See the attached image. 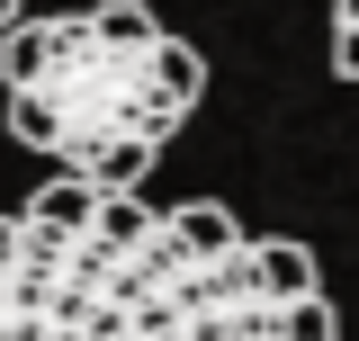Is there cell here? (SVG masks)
I'll use <instances>...</instances> for the list:
<instances>
[{"label":"cell","mask_w":359,"mask_h":341,"mask_svg":"<svg viewBox=\"0 0 359 341\" xmlns=\"http://www.w3.org/2000/svg\"><path fill=\"white\" fill-rule=\"evenodd\" d=\"M0 99H9V135L45 153L63 180L144 189L171 135L198 117L207 63L144 0H90L0 27Z\"/></svg>","instance_id":"7a4b0ae2"},{"label":"cell","mask_w":359,"mask_h":341,"mask_svg":"<svg viewBox=\"0 0 359 341\" xmlns=\"http://www.w3.org/2000/svg\"><path fill=\"white\" fill-rule=\"evenodd\" d=\"M9 18H18V0H0V27H9Z\"/></svg>","instance_id":"277c9868"},{"label":"cell","mask_w":359,"mask_h":341,"mask_svg":"<svg viewBox=\"0 0 359 341\" xmlns=\"http://www.w3.org/2000/svg\"><path fill=\"white\" fill-rule=\"evenodd\" d=\"M0 341H341V323L287 234L207 198L45 180L0 215Z\"/></svg>","instance_id":"6da1fadb"},{"label":"cell","mask_w":359,"mask_h":341,"mask_svg":"<svg viewBox=\"0 0 359 341\" xmlns=\"http://www.w3.org/2000/svg\"><path fill=\"white\" fill-rule=\"evenodd\" d=\"M332 63L341 81H359V0H332Z\"/></svg>","instance_id":"3957f363"}]
</instances>
